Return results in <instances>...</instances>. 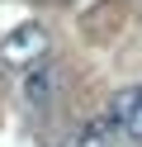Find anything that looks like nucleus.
Wrapping results in <instances>:
<instances>
[{"mask_svg": "<svg viewBox=\"0 0 142 147\" xmlns=\"http://www.w3.org/2000/svg\"><path fill=\"white\" fill-rule=\"evenodd\" d=\"M57 86H62V67L57 62H28V71H24V105L33 109V114H47L52 109V100H57Z\"/></svg>", "mask_w": 142, "mask_h": 147, "instance_id": "obj_1", "label": "nucleus"}, {"mask_svg": "<svg viewBox=\"0 0 142 147\" xmlns=\"http://www.w3.org/2000/svg\"><path fill=\"white\" fill-rule=\"evenodd\" d=\"M109 119L118 123V133H128L133 142H142V86H123L109 100Z\"/></svg>", "mask_w": 142, "mask_h": 147, "instance_id": "obj_2", "label": "nucleus"}, {"mask_svg": "<svg viewBox=\"0 0 142 147\" xmlns=\"http://www.w3.org/2000/svg\"><path fill=\"white\" fill-rule=\"evenodd\" d=\"M43 52H47V29H43V24H24V29H14L5 38L0 57H5V62H38Z\"/></svg>", "mask_w": 142, "mask_h": 147, "instance_id": "obj_3", "label": "nucleus"}, {"mask_svg": "<svg viewBox=\"0 0 142 147\" xmlns=\"http://www.w3.org/2000/svg\"><path fill=\"white\" fill-rule=\"evenodd\" d=\"M76 147H118V123H114L109 114L85 119L81 133H76Z\"/></svg>", "mask_w": 142, "mask_h": 147, "instance_id": "obj_4", "label": "nucleus"}]
</instances>
